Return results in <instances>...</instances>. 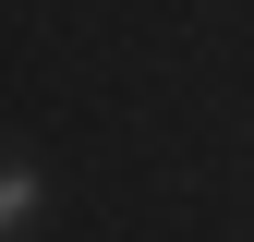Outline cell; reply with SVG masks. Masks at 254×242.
Wrapping results in <instances>:
<instances>
[{
    "mask_svg": "<svg viewBox=\"0 0 254 242\" xmlns=\"http://www.w3.org/2000/svg\"><path fill=\"white\" fill-rule=\"evenodd\" d=\"M37 194H49L37 170H0V230H24V218H37Z\"/></svg>",
    "mask_w": 254,
    "mask_h": 242,
    "instance_id": "obj_1",
    "label": "cell"
}]
</instances>
